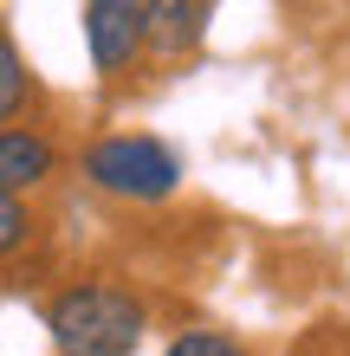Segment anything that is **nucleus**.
Instances as JSON below:
<instances>
[{"mask_svg": "<svg viewBox=\"0 0 350 356\" xmlns=\"http://www.w3.org/2000/svg\"><path fill=\"white\" fill-rule=\"evenodd\" d=\"M33 104V72H26V52L13 46V33L0 26V123H13L19 111Z\"/></svg>", "mask_w": 350, "mask_h": 356, "instance_id": "nucleus-6", "label": "nucleus"}, {"mask_svg": "<svg viewBox=\"0 0 350 356\" xmlns=\"http://www.w3.org/2000/svg\"><path fill=\"white\" fill-rule=\"evenodd\" d=\"M85 52L97 78H123L143 58V0H85Z\"/></svg>", "mask_w": 350, "mask_h": 356, "instance_id": "nucleus-3", "label": "nucleus"}, {"mask_svg": "<svg viewBox=\"0 0 350 356\" xmlns=\"http://www.w3.org/2000/svg\"><path fill=\"white\" fill-rule=\"evenodd\" d=\"M52 169H58L52 136L26 130V123H0V188H7V195H33V188H46Z\"/></svg>", "mask_w": 350, "mask_h": 356, "instance_id": "nucleus-5", "label": "nucleus"}, {"mask_svg": "<svg viewBox=\"0 0 350 356\" xmlns=\"http://www.w3.org/2000/svg\"><path fill=\"white\" fill-rule=\"evenodd\" d=\"M85 181L97 195H117V201H169L182 188V156L169 149L162 136H143V130H117V136H97L85 149Z\"/></svg>", "mask_w": 350, "mask_h": 356, "instance_id": "nucleus-2", "label": "nucleus"}, {"mask_svg": "<svg viewBox=\"0 0 350 356\" xmlns=\"http://www.w3.org/2000/svg\"><path fill=\"white\" fill-rule=\"evenodd\" d=\"M162 356H253V350L240 337H228V330H182Z\"/></svg>", "mask_w": 350, "mask_h": 356, "instance_id": "nucleus-8", "label": "nucleus"}, {"mask_svg": "<svg viewBox=\"0 0 350 356\" xmlns=\"http://www.w3.org/2000/svg\"><path fill=\"white\" fill-rule=\"evenodd\" d=\"M46 330L58 356H136L143 337H150V305L130 285L85 279L46 305Z\"/></svg>", "mask_w": 350, "mask_h": 356, "instance_id": "nucleus-1", "label": "nucleus"}, {"mask_svg": "<svg viewBox=\"0 0 350 356\" xmlns=\"http://www.w3.org/2000/svg\"><path fill=\"white\" fill-rule=\"evenodd\" d=\"M26 240H33V214H26V195H7V188H0V259L26 253Z\"/></svg>", "mask_w": 350, "mask_h": 356, "instance_id": "nucleus-7", "label": "nucleus"}, {"mask_svg": "<svg viewBox=\"0 0 350 356\" xmlns=\"http://www.w3.org/2000/svg\"><path fill=\"white\" fill-rule=\"evenodd\" d=\"M208 13L214 0H143V52L162 58V65L195 58L201 39H208Z\"/></svg>", "mask_w": 350, "mask_h": 356, "instance_id": "nucleus-4", "label": "nucleus"}]
</instances>
